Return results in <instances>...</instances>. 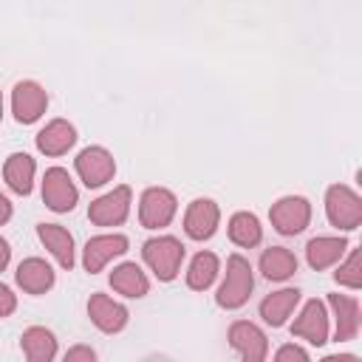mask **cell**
Segmentation results:
<instances>
[{"label":"cell","instance_id":"1","mask_svg":"<svg viewBox=\"0 0 362 362\" xmlns=\"http://www.w3.org/2000/svg\"><path fill=\"white\" fill-rule=\"evenodd\" d=\"M141 257L144 263L150 266V272L170 283L178 277V269H181V260H184V243L173 235H158V238H150L144 240L141 246Z\"/></svg>","mask_w":362,"mask_h":362},{"label":"cell","instance_id":"2","mask_svg":"<svg viewBox=\"0 0 362 362\" xmlns=\"http://www.w3.org/2000/svg\"><path fill=\"white\" fill-rule=\"evenodd\" d=\"M252 288H255V277H252L249 260H246L243 255H229V260H226V274H223V283H221V288H218V294H215V303H218L221 308H226V311L240 308V305L249 300Z\"/></svg>","mask_w":362,"mask_h":362},{"label":"cell","instance_id":"3","mask_svg":"<svg viewBox=\"0 0 362 362\" xmlns=\"http://www.w3.org/2000/svg\"><path fill=\"white\" fill-rule=\"evenodd\" d=\"M325 215L331 226L351 232L362 223V198L345 184H331L325 189Z\"/></svg>","mask_w":362,"mask_h":362},{"label":"cell","instance_id":"4","mask_svg":"<svg viewBox=\"0 0 362 362\" xmlns=\"http://www.w3.org/2000/svg\"><path fill=\"white\" fill-rule=\"evenodd\" d=\"M269 218L280 235H300L311 223V204L303 195H286L272 204Z\"/></svg>","mask_w":362,"mask_h":362},{"label":"cell","instance_id":"5","mask_svg":"<svg viewBox=\"0 0 362 362\" xmlns=\"http://www.w3.org/2000/svg\"><path fill=\"white\" fill-rule=\"evenodd\" d=\"M175 209H178V201L170 189L164 187H150L141 192V201H139V221L144 229H161L167 226L173 218H175Z\"/></svg>","mask_w":362,"mask_h":362},{"label":"cell","instance_id":"6","mask_svg":"<svg viewBox=\"0 0 362 362\" xmlns=\"http://www.w3.org/2000/svg\"><path fill=\"white\" fill-rule=\"evenodd\" d=\"M130 198H133L130 187H113L110 192L99 195L88 206L90 223H96V226H119V223H124V218L130 212Z\"/></svg>","mask_w":362,"mask_h":362},{"label":"cell","instance_id":"7","mask_svg":"<svg viewBox=\"0 0 362 362\" xmlns=\"http://www.w3.org/2000/svg\"><path fill=\"white\" fill-rule=\"evenodd\" d=\"M48 107V93L42 85L31 82V79H23L14 85L11 90V113L20 124H34Z\"/></svg>","mask_w":362,"mask_h":362},{"label":"cell","instance_id":"8","mask_svg":"<svg viewBox=\"0 0 362 362\" xmlns=\"http://www.w3.org/2000/svg\"><path fill=\"white\" fill-rule=\"evenodd\" d=\"M76 173H79V178H82V184L85 187H102V184H107L110 178H113V173H116V161H113V156L105 150V147H85L79 156H76Z\"/></svg>","mask_w":362,"mask_h":362},{"label":"cell","instance_id":"9","mask_svg":"<svg viewBox=\"0 0 362 362\" xmlns=\"http://www.w3.org/2000/svg\"><path fill=\"white\" fill-rule=\"evenodd\" d=\"M76 198H79V192H76L68 170H62V167L45 170V178H42V201H45L48 209H54V212H71L76 206Z\"/></svg>","mask_w":362,"mask_h":362},{"label":"cell","instance_id":"10","mask_svg":"<svg viewBox=\"0 0 362 362\" xmlns=\"http://www.w3.org/2000/svg\"><path fill=\"white\" fill-rule=\"evenodd\" d=\"M229 345L240 354L243 362H266L269 354L266 334L249 320H238L229 325Z\"/></svg>","mask_w":362,"mask_h":362},{"label":"cell","instance_id":"11","mask_svg":"<svg viewBox=\"0 0 362 362\" xmlns=\"http://www.w3.org/2000/svg\"><path fill=\"white\" fill-rule=\"evenodd\" d=\"M218 221H221V209L215 201L209 198H195L189 206H187V215H184V232L187 238L192 240H209L218 229Z\"/></svg>","mask_w":362,"mask_h":362},{"label":"cell","instance_id":"12","mask_svg":"<svg viewBox=\"0 0 362 362\" xmlns=\"http://www.w3.org/2000/svg\"><path fill=\"white\" fill-rule=\"evenodd\" d=\"M291 334L308 339L311 345L328 342V311L322 300H308L300 311V317L291 322Z\"/></svg>","mask_w":362,"mask_h":362},{"label":"cell","instance_id":"13","mask_svg":"<svg viewBox=\"0 0 362 362\" xmlns=\"http://www.w3.org/2000/svg\"><path fill=\"white\" fill-rule=\"evenodd\" d=\"M124 252H127V238L124 235H116V232L113 235H96V238H90L85 243L82 263H85V269L90 274H96V272L105 269L107 260H113V257H119Z\"/></svg>","mask_w":362,"mask_h":362},{"label":"cell","instance_id":"14","mask_svg":"<svg viewBox=\"0 0 362 362\" xmlns=\"http://www.w3.org/2000/svg\"><path fill=\"white\" fill-rule=\"evenodd\" d=\"M88 317L105 334H116V331H122L127 325V308L122 303H116L113 297H107V294H90Z\"/></svg>","mask_w":362,"mask_h":362},{"label":"cell","instance_id":"15","mask_svg":"<svg viewBox=\"0 0 362 362\" xmlns=\"http://www.w3.org/2000/svg\"><path fill=\"white\" fill-rule=\"evenodd\" d=\"M328 305L334 311V339L348 342L359 334V303L348 294H328Z\"/></svg>","mask_w":362,"mask_h":362},{"label":"cell","instance_id":"16","mask_svg":"<svg viewBox=\"0 0 362 362\" xmlns=\"http://www.w3.org/2000/svg\"><path fill=\"white\" fill-rule=\"evenodd\" d=\"M74 141H76V130L65 119H54L37 133V150L45 156H62L74 147Z\"/></svg>","mask_w":362,"mask_h":362},{"label":"cell","instance_id":"17","mask_svg":"<svg viewBox=\"0 0 362 362\" xmlns=\"http://www.w3.org/2000/svg\"><path fill=\"white\" fill-rule=\"evenodd\" d=\"M348 252V240L345 238H334V235H320L311 238L305 246V260L314 272H322L328 266H334L342 255Z\"/></svg>","mask_w":362,"mask_h":362},{"label":"cell","instance_id":"18","mask_svg":"<svg viewBox=\"0 0 362 362\" xmlns=\"http://www.w3.org/2000/svg\"><path fill=\"white\" fill-rule=\"evenodd\" d=\"M17 286L25 294H45L54 286V269L42 257H25L17 266Z\"/></svg>","mask_w":362,"mask_h":362},{"label":"cell","instance_id":"19","mask_svg":"<svg viewBox=\"0 0 362 362\" xmlns=\"http://www.w3.org/2000/svg\"><path fill=\"white\" fill-rule=\"evenodd\" d=\"M37 235H40L42 246L57 257V263L62 269H71L76 263V257H74V238H71V232L65 226H59V223H40Z\"/></svg>","mask_w":362,"mask_h":362},{"label":"cell","instance_id":"20","mask_svg":"<svg viewBox=\"0 0 362 362\" xmlns=\"http://www.w3.org/2000/svg\"><path fill=\"white\" fill-rule=\"evenodd\" d=\"M20 348H23L28 362H54V356H57V337L48 328H42V325H31V328L23 331Z\"/></svg>","mask_w":362,"mask_h":362},{"label":"cell","instance_id":"21","mask_svg":"<svg viewBox=\"0 0 362 362\" xmlns=\"http://www.w3.org/2000/svg\"><path fill=\"white\" fill-rule=\"evenodd\" d=\"M34 173H37V164L28 153H14L6 158L3 164V178L6 184L17 192V195H28L31 187H34Z\"/></svg>","mask_w":362,"mask_h":362},{"label":"cell","instance_id":"22","mask_svg":"<svg viewBox=\"0 0 362 362\" xmlns=\"http://www.w3.org/2000/svg\"><path fill=\"white\" fill-rule=\"evenodd\" d=\"M297 303H300V291H297V288L272 291V294L263 297V303H260V317H263L272 328H280V325L291 317V311H294Z\"/></svg>","mask_w":362,"mask_h":362},{"label":"cell","instance_id":"23","mask_svg":"<svg viewBox=\"0 0 362 362\" xmlns=\"http://www.w3.org/2000/svg\"><path fill=\"white\" fill-rule=\"evenodd\" d=\"M260 272H263L266 280L283 283V280H288L297 272V257L286 246H269L260 255Z\"/></svg>","mask_w":362,"mask_h":362},{"label":"cell","instance_id":"24","mask_svg":"<svg viewBox=\"0 0 362 362\" xmlns=\"http://www.w3.org/2000/svg\"><path fill=\"white\" fill-rule=\"evenodd\" d=\"M110 286H113V291H119L124 297H144L150 291V280H147V274L136 263L116 266L110 272Z\"/></svg>","mask_w":362,"mask_h":362},{"label":"cell","instance_id":"25","mask_svg":"<svg viewBox=\"0 0 362 362\" xmlns=\"http://www.w3.org/2000/svg\"><path fill=\"white\" fill-rule=\"evenodd\" d=\"M221 272V263H218V255L212 252H198L192 260H189V269H187V286L192 291H206L215 277Z\"/></svg>","mask_w":362,"mask_h":362},{"label":"cell","instance_id":"26","mask_svg":"<svg viewBox=\"0 0 362 362\" xmlns=\"http://www.w3.org/2000/svg\"><path fill=\"white\" fill-rule=\"evenodd\" d=\"M263 238V226L257 221V215L252 212H235L229 218V240L235 246H243V249H252L257 246Z\"/></svg>","mask_w":362,"mask_h":362},{"label":"cell","instance_id":"27","mask_svg":"<svg viewBox=\"0 0 362 362\" xmlns=\"http://www.w3.org/2000/svg\"><path fill=\"white\" fill-rule=\"evenodd\" d=\"M334 280L339 286H348V288H359L362 286V252L354 249L348 255V260L334 272Z\"/></svg>","mask_w":362,"mask_h":362},{"label":"cell","instance_id":"28","mask_svg":"<svg viewBox=\"0 0 362 362\" xmlns=\"http://www.w3.org/2000/svg\"><path fill=\"white\" fill-rule=\"evenodd\" d=\"M272 362H311V359H308V354L300 345H291L288 342V345H280L277 348V354H274Z\"/></svg>","mask_w":362,"mask_h":362},{"label":"cell","instance_id":"29","mask_svg":"<svg viewBox=\"0 0 362 362\" xmlns=\"http://www.w3.org/2000/svg\"><path fill=\"white\" fill-rule=\"evenodd\" d=\"M62 362H96V351L90 345H74L65 351Z\"/></svg>","mask_w":362,"mask_h":362},{"label":"cell","instance_id":"30","mask_svg":"<svg viewBox=\"0 0 362 362\" xmlns=\"http://www.w3.org/2000/svg\"><path fill=\"white\" fill-rule=\"evenodd\" d=\"M14 308H17V297L11 294V288H8V286H3V283H0V317H8Z\"/></svg>","mask_w":362,"mask_h":362},{"label":"cell","instance_id":"31","mask_svg":"<svg viewBox=\"0 0 362 362\" xmlns=\"http://www.w3.org/2000/svg\"><path fill=\"white\" fill-rule=\"evenodd\" d=\"M8 260H11V246L6 238H0V272L8 266Z\"/></svg>","mask_w":362,"mask_h":362},{"label":"cell","instance_id":"32","mask_svg":"<svg viewBox=\"0 0 362 362\" xmlns=\"http://www.w3.org/2000/svg\"><path fill=\"white\" fill-rule=\"evenodd\" d=\"M8 218H11V201H8V198L0 192V226H3Z\"/></svg>","mask_w":362,"mask_h":362},{"label":"cell","instance_id":"33","mask_svg":"<svg viewBox=\"0 0 362 362\" xmlns=\"http://www.w3.org/2000/svg\"><path fill=\"white\" fill-rule=\"evenodd\" d=\"M322 362H359V356H354V354H331Z\"/></svg>","mask_w":362,"mask_h":362},{"label":"cell","instance_id":"34","mask_svg":"<svg viewBox=\"0 0 362 362\" xmlns=\"http://www.w3.org/2000/svg\"><path fill=\"white\" fill-rule=\"evenodd\" d=\"M0 119H3V93H0Z\"/></svg>","mask_w":362,"mask_h":362}]
</instances>
